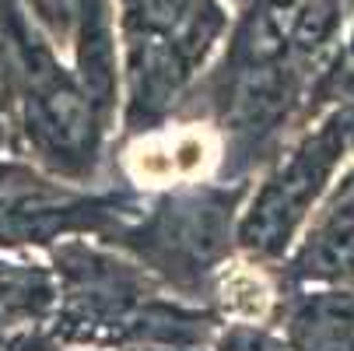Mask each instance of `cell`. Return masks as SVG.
I'll return each mask as SVG.
<instances>
[{
    "mask_svg": "<svg viewBox=\"0 0 354 351\" xmlns=\"http://www.w3.org/2000/svg\"><path fill=\"white\" fill-rule=\"evenodd\" d=\"M228 4H232V8H242V4H249V0H228Z\"/></svg>",
    "mask_w": 354,
    "mask_h": 351,
    "instance_id": "52a82bcc",
    "label": "cell"
},
{
    "mask_svg": "<svg viewBox=\"0 0 354 351\" xmlns=\"http://www.w3.org/2000/svg\"><path fill=\"white\" fill-rule=\"evenodd\" d=\"M344 285H351V288H354V264H351V271H347V278H344Z\"/></svg>",
    "mask_w": 354,
    "mask_h": 351,
    "instance_id": "8992f818",
    "label": "cell"
},
{
    "mask_svg": "<svg viewBox=\"0 0 354 351\" xmlns=\"http://www.w3.org/2000/svg\"><path fill=\"white\" fill-rule=\"evenodd\" d=\"M354 264V165L340 172L330 193L319 200L309 225L301 228L295 249L281 264L288 288L344 285Z\"/></svg>",
    "mask_w": 354,
    "mask_h": 351,
    "instance_id": "277c9868",
    "label": "cell"
},
{
    "mask_svg": "<svg viewBox=\"0 0 354 351\" xmlns=\"http://www.w3.org/2000/svg\"><path fill=\"white\" fill-rule=\"evenodd\" d=\"M109 159L123 186L137 193H162L204 179H221L225 137L204 113L183 109L144 134L116 137Z\"/></svg>",
    "mask_w": 354,
    "mask_h": 351,
    "instance_id": "3957f363",
    "label": "cell"
},
{
    "mask_svg": "<svg viewBox=\"0 0 354 351\" xmlns=\"http://www.w3.org/2000/svg\"><path fill=\"white\" fill-rule=\"evenodd\" d=\"M347 165H354V106H333L298 127L252 179L235 232L239 253L281 267Z\"/></svg>",
    "mask_w": 354,
    "mask_h": 351,
    "instance_id": "7a4b0ae2",
    "label": "cell"
},
{
    "mask_svg": "<svg viewBox=\"0 0 354 351\" xmlns=\"http://www.w3.org/2000/svg\"><path fill=\"white\" fill-rule=\"evenodd\" d=\"M347 8H351V15H354V0H347Z\"/></svg>",
    "mask_w": 354,
    "mask_h": 351,
    "instance_id": "ba28073f",
    "label": "cell"
},
{
    "mask_svg": "<svg viewBox=\"0 0 354 351\" xmlns=\"http://www.w3.org/2000/svg\"><path fill=\"white\" fill-rule=\"evenodd\" d=\"M281 267L260 264L245 253H235L211 281L204 306L214 309L221 323H274L288 298Z\"/></svg>",
    "mask_w": 354,
    "mask_h": 351,
    "instance_id": "5b68a950",
    "label": "cell"
},
{
    "mask_svg": "<svg viewBox=\"0 0 354 351\" xmlns=\"http://www.w3.org/2000/svg\"><path fill=\"white\" fill-rule=\"evenodd\" d=\"M252 179H204L162 193H144V204L120 222L106 242L169 291L204 303L214 274L239 253V215Z\"/></svg>",
    "mask_w": 354,
    "mask_h": 351,
    "instance_id": "6da1fadb",
    "label": "cell"
}]
</instances>
